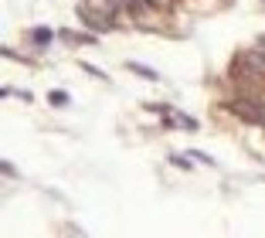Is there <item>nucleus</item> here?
<instances>
[{
  "label": "nucleus",
  "mask_w": 265,
  "mask_h": 238,
  "mask_svg": "<svg viewBox=\"0 0 265 238\" xmlns=\"http://www.w3.org/2000/svg\"><path fill=\"white\" fill-rule=\"evenodd\" d=\"M163 116H170L173 126H180V129H197V123L191 116H180V113H173V109H163Z\"/></svg>",
  "instance_id": "f257e3e1"
},
{
  "label": "nucleus",
  "mask_w": 265,
  "mask_h": 238,
  "mask_svg": "<svg viewBox=\"0 0 265 238\" xmlns=\"http://www.w3.org/2000/svg\"><path fill=\"white\" fill-rule=\"evenodd\" d=\"M61 38H65L68 45H92L95 41L92 34H71V31H61Z\"/></svg>",
  "instance_id": "f03ea898"
},
{
  "label": "nucleus",
  "mask_w": 265,
  "mask_h": 238,
  "mask_svg": "<svg viewBox=\"0 0 265 238\" xmlns=\"http://www.w3.org/2000/svg\"><path fill=\"white\" fill-rule=\"evenodd\" d=\"M129 68H133V72H139V75H146V79H153V82L160 79V75H157L153 68H143V65H129Z\"/></svg>",
  "instance_id": "7ed1b4c3"
},
{
  "label": "nucleus",
  "mask_w": 265,
  "mask_h": 238,
  "mask_svg": "<svg viewBox=\"0 0 265 238\" xmlns=\"http://www.w3.org/2000/svg\"><path fill=\"white\" fill-rule=\"evenodd\" d=\"M51 102H55V106H65L68 95H65V92H51Z\"/></svg>",
  "instance_id": "20e7f679"
},
{
  "label": "nucleus",
  "mask_w": 265,
  "mask_h": 238,
  "mask_svg": "<svg viewBox=\"0 0 265 238\" xmlns=\"http://www.w3.org/2000/svg\"><path fill=\"white\" fill-rule=\"evenodd\" d=\"M34 38H37V45H48V38H51V34H48V31H34Z\"/></svg>",
  "instance_id": "39448f33"
}]
</instances>
